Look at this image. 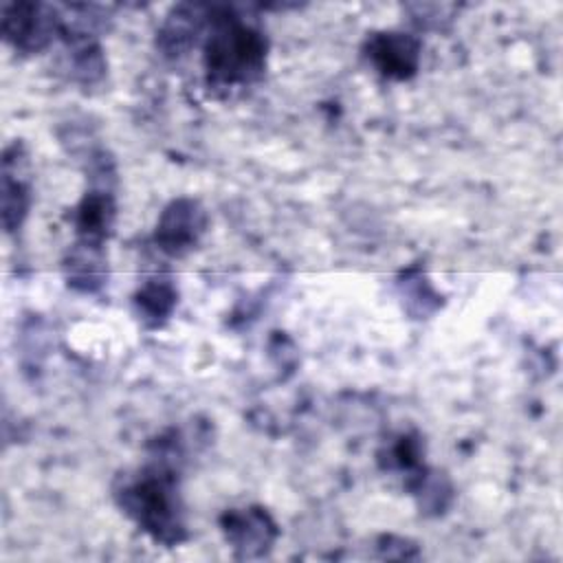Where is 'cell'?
Segmentation results:
<instances>
[{"label":"cell","mask_w":563,"mask_h":563,"mask_svg":"<svg viewBox=\"0 0 563 563\" xmlns=\"http://www.w3.org/2000/svg\"><path fill=\"white\" fill-rule=\"evenodd\" d=\"M57 29L59 18L48 4L13 2L2 9V33L18 51L35 53L44 48Z\"/></svg>","instance_id":"cell-3"},{"label":"cell","mask_w":563,"mask_h":563,"mask_svg":"<svg viewBox=\"0 0 563 563\" xmlns=\"http://www.w3.org/2000/svg\"><path fill=\"white\" fill-rule=\"evenodd\" d=\"M119 506L156 541L174 545L185 539L183 504L176 477L163 466H147L123 475L114 488Z\"/></svg>","instance_id":"cell-1"},{"label":"cell","mask_w":563,"mask_h":563,"mask_svg":"<svg viewBox=\"0 0 563 563\" xmlns=\"http://www.w3.org/2000/svg\"><path fill=\"white\" fill-rule=\"evenodd\" d=\"M136 303H139V312H143L145 319L158 321L172 312L176 303V290L167 282L154 279L139 290Z\"/></svg>","instance_id":"cell-10"},{"label":"cell","mask_w":563,"mask_h":563,"mask_svg":"<svg viewBox=\"0 0 563 563\" xmlns=\"http://www.w3.org/2000/svg\"><path fill=\"white\" fill-rule=\"evenodd\" d=\"M68 286L92 292L103 286L106 282V257L101 251V244H88L77 242L64 262Z\"/></svg>","instance_id":"cell-9"},{"label":"cell","mask_w":563,"mask_h":563,"mask_svg":"<svg viewBox=\"0 0 563 563\" xmlns=\"http://www.w3.org/2000/svg\"><path fill=\"white\" fill-rule=\"evenodd\" d=\"M365 55L380 75L407 79L418 68L420 44L407 33H372L365 42Z\"/></svg>","instance_id":"cell-5"},{"label":"cell","mask_w":563,"mask_h":563,"mask_svg":"<svg viewBox=\"0 0 563 563\" xmlns=\"http://www.w3.org/2000/svg\"><path fill=\"white\" fill-rule=\"evenodd\" d=\"M205 66L218 88L253 84L266 66L264 33L238 15H220L205 46Z\"/></svg>","instance_id":"cell-2"},{"label":"cell","mask_w":563,"mask_h":563,"mask_svg":"<svg viewBox=\"0 0 563 563\" xmlns=\"http://www.w3.org/2000/svg\"><path fill=\"white\" fill-rule=\"evenodd\" d=\"M20 152L18 143L4 152L2 161V224L7 231H15L29 209V185L20 178Z\"/></svg>","instance_id":"cell-7"},{"label":"cell","mask_w":563,"mask_h":563,"mask_svg":"<svg viewBox=\"0 0 563 563\" xmlns=\"http://www.w3.org/2000/svg\"><path fill=\"white\" fill-rule=\"evenodd\" d=\"M207 224V216L194 200H174L156 224V244L169 255H185L191 251Z\"/></svg>","instance_id":"cell-4"},{"label":"cell","mask_w":563,"mask_h":563,"mask_svg":"<svg viewBox=\"0 0 563 563\" xmlns=\"http://www.w3.org/2000/svg\"><path fill=\"white\" fill-rule=\"evenodd\" d=\"M114 222V198L108 189H92L84 196L75 211L79 242L101 244Z\"/></svg>","instance_id":"cell-8"},{"label":"cell","mask_w":563,"mask_h":563,"mask_svg":"<svg viewBox=\"0 0 563 563\" xmlns=\"http://www.w3.org/2000/svg\"><path fill=\"white\" fill-rule=\"evenodd\" d=\"M222 530L227 541L235 550H242L244 556L264 554L277 534L273 519L260 508L227 512L222 519Z\"/></svg>","instance_id":"cell-6"}]
</instances>
